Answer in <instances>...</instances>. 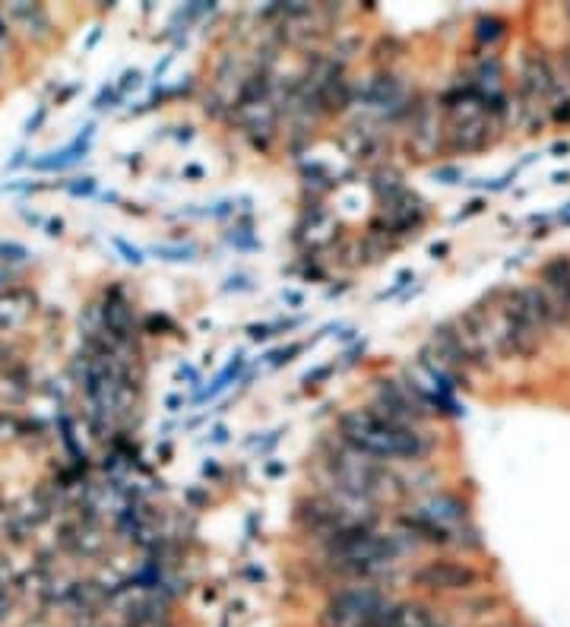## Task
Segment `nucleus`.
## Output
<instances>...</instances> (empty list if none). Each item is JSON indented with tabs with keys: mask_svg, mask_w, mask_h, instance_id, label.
Instances as JSON below:
<instances>
[{
	"mask_svg": "<svg viewBox=\"0 0 570 627\" xmlns=\"http://www.w3.org/2000/svg\"><path fill=\"white\" fill-rule=\"evenodd\" d=\"M178 406H181V400H178V396H171V400H169V409H171V412H178Z\"/></svg>",
	"mask_w": 570,
	"mask_h": 627,
	"instance_id": "38",
	"label": "nucleus"
},
{
	"mask_svg": "<svg viewBox=\"0 0 570 627\" xmlns=\"http://www.w3.org/2000/svg\"><path fill=\"white\" fill-rule=\"evenodd\" d=\"M431 349H434V358H438V364L447 371V374H457V371L469 368V362H466V352H463V342H459L457 323L434 326Z\"/></svg>",
	"mask_w": 570,
	"mask_h": 627,
	"instance_id": "6",
	"label": "nucleus"
},
{
	"mask_svg": "<svg viewBox=\"0 0 570 627\" xmlns=\"http://www.w3.org/2000/svg\"><path fill=\"white\" fill-rule=\"evenodd\" d=\"M140 80H143V73H140V70H127V73L121 76L118 92H121V95H127V92H130V89H137V86H140Z\"/></svg>",
	"mask_w": 570,
	"mask_h": 627,
	"instance_id": "23",
	"label": "nucleus"
},
{
	"mask_svg": "<svg viewBox=\"0 0 570 627\" xmlns=\"http://www.w3.org/2000/svg\"><path fill=\"white\" fill-rule=\"evenodd\" d=\"M184 175H188V178H200V175H203V171H200V169H197V165H190V169H188V171H184Z\"/></svg>",
	"mask_w": 570,
	"mask_h": 627,
	"instance_id": "37",
	"label": "nucleus"
},
{
	"mask_svg": "<svg viewBox=\"0 0 570 627\" xmlns=\"http://www.w3.org/2000/svg\"><path fill=\"white\" fill-rule=\"evenodd\" d=\"M390 599L377 586H345L326 603L324 624L326 627H377Z\"/></svg>",
	"mask_w": 570,
	"mask_h": 627,
	"instance_id": "3",
	"label": "nucleus"
},
{
	"mask_svg": "<svg viewBox=\"0 0 570 627\" xmlns=\"http://www.w3.org/2000/svg\"><path fill=\"white\" fill-rule=\"evenodd\" d=\"M377 627H438L434 612L421 603H390Z\"/></svg>",
	"mask_w": 570,
	"mask_h": 627,
	"instance_id": "10",
	"label": "nucleus"
},
{
	"mask_svg": "<svg viewBox=\"0 0 570 627\" xmlns=\"http://www.w3.org/2000/svg\"><path fill=\"white\" fill-rule=\"evenodd\" d=\"M542 292L552 298V304L561 311V317H570V260L555 257L542 266Z\"/></svg>",
	"mask_w": 570,
	"mask_h": 627,
	"instance_id": "7",
	"label": "nucleus"
},
{
	"mask_svg": "<svg viewBox=\"0 0 570 627\" xmlns=\"http://www.w3.org/2000/svg\"><path fill=\"white\" fill-rule=\"evenodd\" d=\"M178 381H190V387L197 383V371L194 368H181L178 371Z\"/></svg>",
	"mask_w": 570,
	"mask_h": 627,
	"instance_id": "31",
	"label": "nucleus"
},
{
	"mask_svg": "<svg viewBox=\"0 0 570 627\" xmlns=\"http://www.w3.org/2000/svg\"><path fill=\"white\" fill-rule=\"evenodd\" d=\"M67 190H70V194H73V197H92L95 194V178H76V181H70L67 184Z\"/></svg>",
	"mask_w": 570,
	"mask_h": 627,
	"instance_id": "20",
	"label": "nucleus"
},
{
	"mask_svg": "<svg viewBox=\"0 0 570 627\" xmlns=\"http://www.w3.org/2000/svg\"><path fill=\"white\" fill-rule=\"evenodd\" d=\"M23 162H25V152H23V150H19V152H16V156H13V159H10V162H6V169H10V171H13V169H19V165H23Z\"/></svg>",
	"mask_w": 570,
	"mask_h": 627,
	"instance_id": "32",
	"label": "nucleus"
},
{
	"mask_svg": "<svg viewBox=\"0 0 570 627\" xmlns=\"http://www.w3.org/2000/svg\"><path fill=\"white\" fill-rule=\"evenodd\" d=\"M476 35H478V42H495V38H501L504 35V23H501V19H495V16H491V19H482V23H478V32H476Z\"/></svg>",
	"mask_w": 570,
	"mask_h": 627,
	"instance_id": "17",
	"label": "nucleus"
},
{
	"mask_svg": "<svg viewBox=\"0 0 570 627\" xmlns=\"http://www.w3.org/2000/svg\"><path fill=\"white\" fill-rule=\"evenodd\" d=\"M330 371H336V362L333 364H324V368H317V371H311V374H304V383H317L320 377H326Z\"/></svg>",
	"mask_w": 570,
	"mask_h": 627,
	"instance_id": "28",
	"label": "nucleus"
},
{
	"mask_svg": "<svg viewBox=\"0 0 570 627\" xmlns=\"http://www.w3.org/2000/svg\"><path fill=\"white\" fill-rule=\"evenodd\" d=\"M245 368H247V358H245V352H235V358L228 362V368L222 371L219 377H216L213 383H209L207 390H200V393L194 396V402H207V400H216V396L222 393V390L228 387L232 381H238L241 374H245Z\"/></svg>",
	"mask_w": 570,
	"mask_h": 627,
	"instance_id": "13",
	"label": "nucleus"
},
{
	"mask_svg": "<svg viewBox=\"0 0 570 627\" xmlns=\"http://www.w3.org/2000/svg\"><path fill=\"white\" fill-rule=\"evenodd\" d=\"M44 118H48V108L38 105V108H35V114H32V118L25 121V137H32V133H38V127L44 124Z\"/></svg>",
	"mask_w": 570,
	"mask_h": 627,
	"instance_id": "24",
	"label": "nucleus"
},
{
	"mask_svg": "<svg viewBox=\"0 0 570 627\" xmlns=\"http://www.w3.org/2000/svg\"><path fill=\"white\" fill-rule=\"evenodd\" d=\"M251 289H254V285L247 283L245 276H232V279H228V285H226V292H251Z\"/></svg>",
	"mask_w": 570,
	"mask_h": 627,
	"instance_id": "26",
	"label": "nucleus"
},
{
	"mask_svg": "<svg viewBox=\"0 0 570 627\" xmlns=\"http://www.w3.org/2000/svg\"><path fill=\"white\" fill-rule=\"evenodd\" d=\"M447 118V150L453 152H482L491 143V118L488 101L469 86L459 82L440 99Z\"/></svg>",
	"mask_w": 570,
	"mask_h": 627,
	"instance_id": "2",
	"label": "nucleus"
},
{
	"mask_svg": "<svg viewBox=\"0 0 570 627\" xmlns=\"http://www.w3.org/2000/svg\"><path fill=\"white\" fill-rule=\"evenodd\" d=\"M4 285H6V273L0 270V292H4Z\"/></svg>",
	"mask_w": 570,
	"mask_h": 627,
	"instance_id": "39",
	"label": "nucleus"
},
{
	"mask_svg": "<svg viewBox=\"0 0 570 627\" xmlns=\"http://www.w3.org/2000/svg\"><path fill=\"white\" fill-rule=\"evenodd\" d=\"M25 257H29V251L23 245H13V241L0 245V264H23Z\"/></svg>",
	"mask_w": 570,
	"mask_h": 627,
	"instance_id": "19",
	"label": "nucleus"
},
{
	"mask_svg": "<svg viewBox=\"0 0 570 627\" xmlns=\"http://www.w3.org/2000/svg\"><path fill=\"white\" fill-rule=\"evenodd\" d=\"M482 209H485V203H482V200H472V203H469V209H463V213H457V216H453V222H463V219H469V216L482 213Z\"/></svg>",
	"mask_w": 570,
	"mask_h": 627,
	"instance_id": "27",
	"label": "nucleus"
},
{
	"mask_svg": "<svg viewBox=\"0 0 570 627\" xmlns=\"http://www.w3.org/2000/svg\"><path fill=\"white\" fill-rule=\"evenodd\" d=\"M567 16H570V6H567Z\"/></svg>",
	"mask_w": 570,
	"mask_h": 627,
	"instance_id": "40",
	"label": "nucleus"
},
{
	"mask_svg": "<svg viewBox=\"0 0 570 627\" xmlns=\"http://www.w3.org/2000/svg\"><path fill=\"white\" fill-rule=\"evenodd\" d=\"M6 16L16 19L23 25V32L35 42H44L51 38V16L42 4H10L6 6Z\"/></svg>",
	"mask_w": 570,
	"mask_h": 627,
	"instance_id": "11",
	"label": "nucleus"
},
{
	"mask_svg": "<svg viewBox=\"0 0 570 627\" xmlns=\"http://www.w3.org/2000/svg\"><path fill=\"white\" fill-rule=\"evenodd\" d=\"M121 99H124V95L118 92V86H101V92L95 95L92 108H95V111H105V108H114V105H118Z\"/></svg>",
	"mask_w": 570,
	"mask_h": 627,
	"instance_id": "18",
	"label": "nucleus"
},
{
	"mask_svg": "<svg viewBox=\"0 0 570 627\" xmlns=\"http://www.w3.org/2000/svg\"><path fill=\"white\" fill-rule=\"evenodd\" d=\"M301 320H279V323H254L251 330H247V336L254 339V342H264V339H270V336H276L279 330H295V326H298Z\"/></svg>",
	"mask_w": 570,
	"mask_h": 627,
	"instance_id": "14",
	"label": "nucleus"
},
{
	"mask_svg": "<svg viewBox=\"0 0 570 627\" xmlns=\"http://www.w3.org/2000/svg\"><path fill=\"white\" fill-rule=\"evenodd\" d=\"M114 247H118V251L124 254V260H127V264H133V266H140V264H143V251H140V247H130V245H127L124 238H114Z\"/></svg>",
	"mask_w": 570,
	"mask_h": 627,
	"instance_id": "21",
	"label": "nucleus"
},
{
	"mask_svg": "<svg viewBox=\"0 0 570 627\" xmlns=\"http://www.w3.org/2000/svg\"><path fill=\"white\" fill-rule=\"evenodd\" d=\"M203 472H207V476H219V466L209 463V459H207V463H203Z\"/></svg>",
	"mask_w": 570,
	"mask_h": 627,
	"instance_id": "35",
	"label": "nucleus"
},
{
	"mask_svg": "<svg viewBox=\"0 0 570 627\" xmlns=\"http://www.w3.org/2000/svg\"><path fill=\"white\" fill-rule=\"evenodd\" d=\"M444 254H447V245H434L431 247V257H444Z\"/></svg>",
	"mask_w": 570,
	"mask_h": 627,
	"instance_id": "36",
	"label": "nucleus"
},
{
	"mask_svg": "<svg viewBox=\"0 0 570 627\" xmlns=\"http://www.w3.org/2000/svg\"><path fill=\"white\" fill-rule=\"evenodd\" d=\"M92 137H95V124H86L73 143H67L63 150L35 159V162H32V169H35V171H63V169H70V165H76L80 159H86L89 146H92Z\"/></svg>",
	"mask_w": 570,
	"mask_h": 627,
	"instance_id": "8",
	"label": "nucleus"
},
{
	"mask_svg": "<svg viewBox=\"0 0 570 627\" xmlns=\"http://www.w3.org/2000/svg\"><path fill=\"white\" fill-rule=\"evenodd\" d=\"M419 514H425L428 520L440 523V526H447V529H459L466 520H469V507H466V504L459 501L457 495H434V497H428V501L419 507Z\"/></svg>",
	"mask_w": 570,
	"mask_h": 627,
	"instance_id": "9",
	"label": "nucleus"
},
{
	"mask_svg": "<svg viewBox=\"0 0 570 627\" xmlns=\"http://www.w3.org/2000/svg\"><path fill=\"white\" fill-rule=\"evenodd\" d=\"M25 298H32L29 289L0 292V330H13V326H19L29 320L32 304L35 302H25Z\"/></svg>",
	"mask_w": 570,
	"mask_h": 627,
	"instance_id": "12",
	"label": "nucleus"
},
{
	"mask_svg": "<svg viewBox=\"0 0 570 627\" xmlns=\"http://www.w3.org/2000/svg\"><path fill=\"white\" fill-rule=\"evenodd\" d=\"M304 349H307V342H295V345H288V349H276V352H270V355H266V364H270V368L288 364V362H295V355H301Z\"/></svg>",
	"mask_w": 570,
	"mask_h": 627,
	"instance_id": "16",
	"label": "nucleus"
},
{
	"mask_svg": "<svg viewBox=\"0 0 570 627\" xmlns=\"http://www.w3.org/2000/svg\"><path fill=\"white\" fill-rule=\"evenodd\" d=\"M434 181L457 184V181H463V175H459V169H438V171H434Z\"/></svg>",
	"mask_w": 570,
	"mask_h": 627,
	"instance_id": "25",
	"label": "nucleus"
},
{
	"mask_svg": "<svg viewBox=\"0 0 570 627\" xmlns=\"http://www.w3.org/2000/svg\"><path fill=\"white\" fill-rule=\"evenodd\" d=\"M285 304H295V308H298V304H301V295H298V292H285Z\"/></svg>",
	"mask_w": 570,
	"mask_h": 627,
	"instance_id": "34",
	"label": "nucleus"
},
{
	"mask_svg": "<svg viewBox=\"0 0 570 627\" xmlns=\"http://www.w3.org/2000/svg\"><path fill=\"white\" fill-rule=\"evenodd\" d=\"M209 440H213V444H226V440H228V428L226 425H216L213 431H209Z\"/></svg>",
	"mask_w": 570,
	"mask_h": 627,
	"instance_id": "30",
	"label": "nucleus"
},
{
	"mask_svg": "<svg viewBox=\"0 0 570 627\" xmlns=\"http://www.w3.org/2000/svg\"><path fill=\"white\" fill-rule=\"evenodd\" d=\"M63 232V222L61 219H51L48 222V235H61Z\"/></svg>",
	"mask_w": 570,
	"mask_h": 627,
	"instance_id": "33",
	"label": "nucleus"
},
{
	"mask_svg": "<svg viewBox=\"0 0 570 627\" xmlns=\"http://www.w3.org/2000/svg\"><path fill=\"white\" fill-rule=\"evenodd\" d=\"M152 254L156 257H162V260H175V264H181V260H194V247H188V245H175V247H169V245H159V247H152Z\"/></svg>",
	"mask_w": 570,
	"mask_h": 627,
	"instance_id": "15",
	"label": "nucleus"
},
{
	"mask_svg": "<svg viewBox=\"0 0 570 627\" xmlns=\"http://www.w3.org/2000/svg\"><path fill=\"white\" fill-rule=\"evenodd\" d=\"M415 586L431 593H463L478 584V571L459 561H431L412 574Z\"/></svg>",
	"mask_w": 570,
	"mask_h": 627,
	"instance_id": "4",
	"label": "nucleus"
},
{
	"mask_svg": "<svg viewBox=\"0 0 570 627\" xmlns=\"http://www.w3.org/2000/svg\"><path fill=\"white\" fill-rule=\"evenodd\" d=\"M412 130H409V146L419 152V159H428L440 146V121L431 101H421L412 111Z\"/></svg>",
	"mask_w": 570,
	"mask_h": 627,
	"instance_id": "5",
	"label": "nucleus"
},
{
	"mask_svg": "<svg viewBox=\"0 0 570 627\" xmlns=\"http://www.w3.org/2000/svg\"><path fill=\"white\" fill-rule=\"evenodd\" d=\"M412 279H415V273H412V270H402V273H400V276H396L393 289L381 292V295H377V298H381V302H383V298H393V295H400V292H402V289H406V285H409V283H412Z\"/></svg>",
	"mask_w": 570,
	"mask_h": 627,
	"instance_id": "22",
	"label": "nucleus"
},
{
	"mask_svg": "<svg viewBox=\"0 0 570 627\" xmlns=\"http://www.w3.org/2000/svg\"><path fill=\"white\" fill-rule=\"evenodd\" d=\"M339 440L352 450L374 459H406L419 463L434 450V440L421 428H406L387 421L374 406L352 409L339 419Z\"/></svg>",
	"mask_w": 570,
	"mask_h": 627,
	"instance_id": "1",
	"label": "nucleus"
},
{
	"mask_svg": "<svg viewBox=\"0 0 570 627\" xmlns=\"http://www.w3.org/2000/svg\"><path fill=\"white\" fill-rule=\"evenodd\" d=\"M171 61H175V54H165V57H162V63H156V70H152V80H162L165 70L171 67Z\"/></svg>",
	"mask_w": 570,
	"mask_h": 627,
	"instance_id": "29",
	"label": "nucleus"
}]
</instances>
